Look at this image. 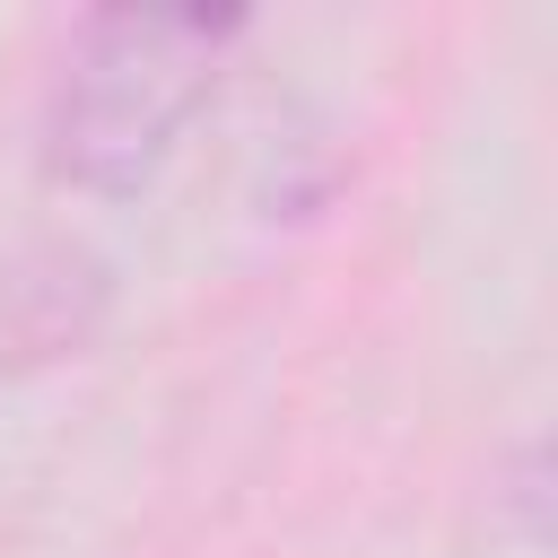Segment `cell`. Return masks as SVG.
<instances>
[{"label":"cell","instance_id":"cell-1","mask_svg":"<svg viewBox=\"0 0 558 558\" xmlns=\"http://www.w3.org/2000/svg\"><path fill=\"white\" fill-rule=\"evenodd\" d=\"M218 44L227 26L209 17H105L70 87V157L96 174H131L201 96Z\"/></svg>","mask_w":558,"mask_h":558}]
</instances>
